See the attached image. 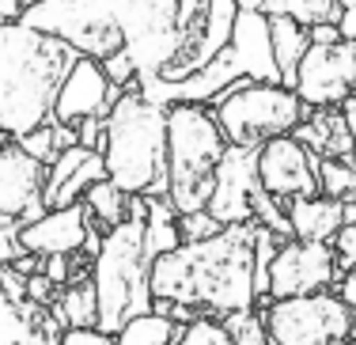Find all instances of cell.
Segmentation results:
<instances>
[{
    "label": "cell",
    "mask_w": 356,
    "mask_h": 345,
    "mask_svg": "<svg viewBox=\"0 0 356 345\" xmlns=\"http://www.w3.org/2000/svg\"><path fill=\"white\" fill-rule=\"evenodd\" d=\"M254 235L258 224H227L201 243H178L152 262V300L186 304L201 315L254 307Z\"/></svg>",
    "instance_id": "6da1fadb"
},
{
    "label": "cell",
    "mask_w": 356,
    "mask_h": 345,
    "mask_svg": "<svg viewBox=\"0 0 356 345\" xmlns=\"http://www.w3.org/2000/svg\"><path fill=\"white\" fill-rule=\"evenodd\" d=\"M72 54L61 38L42 35L27 23H0V133L8 141L54 122V103Z\"/></svg>",
    "instance_id": "7a4b0ae2"
},
{
    "label": "cell",
    "mask_w": 356,
    "mask_h": 345,
    "mask_svg": "<svg viewBox=\"0 0 356 345\" xmlns=\"http://www.w3.org/2000/svg\"><path fill=\"white\" fill-rule=\"evenodd\" d=\"M103 163L106 179L129 198L167 193V106L152 103L129 83L103 118Z\"/></svg>",
    "instance_id": "3957f363"
},
{
    "label": "cell",
    "mask_w": 356,
    "mask_h": 345,
    "mask_svg": "<svg viewBox=\"0 0 356 345\" xmlns=\"http://www.w3.org/2000/svg\"><path fill=\"white\" fill-rule=\"evenodd\" d=\"M243 80L281 83V72H277V61H273V46H269V15L250 12V8H239V19H235V31L227 38V46L220 49L205 69H197L193 77L175 80V83L144 77V80H137V88L159 106H171V103H205L209 106Z\"/></svg>",
    "instance_id": "277c9868"
},
{
    "label": "cell",
    "mask_w": 356,
    "mask_h": 345,
    "mask_svg": "<svg viewBox=\"0 0 356 345\" xmlns=\"http://www.w3.org/2000/svg\"><path fill=\"white\" fill-rule=\"evenodd\" d=\"M99 330L118 334L129 319L152 311V255L144 250V198H133L129 220L103 232L91 262Z\"/></svg>",
    "instance_id": "5b68a950"
},
{
    "label": "cell",
    "mask_w": 356,
    "mask_h": 345,
    "mask_svg": "<svg viewBox=\"0 0 356 345\" xmlns=\"http://www.w3.org/2000/svg\"><path fill=\"white\" fill-rule=\"evenodd\" d=\"M227 152L213 106L171 103L167 106V193L175 213H197L209 205L216 186V167Z\"/></svg>",
    "instance_id": "8992f818"
},
{
    "label": "cell",
    "mask_w": 356,
    "mask_h": 345,
    "mask_svg": "<svg viewBox=\"0 0 356 345\" xmlns=\"http://www.w3.org/2000/svg\"><path fill=\"white\" fill-rule=\"evenodd\" d=\"M213 114L224 129L227 145L258 148L273 137L296 133L307 122V103L284 83H258L243 80L213 103Z\"/></svg>",
    "instance_id": "52a82bcc"
},
{
    "label": "cell",
    "mask_w": 356,
    "mask_h": 345,
    "mask_svg": "<svg viewBox=\"0 0 356 345\" xmlns=\"http://www.w3.org/2000/svg\"><path fill=\"white\" fill-rule=\"evenodd\" d=\"M125 38L137 80L163 77V69L178 54V31H182V0H103Z\"/></svg>",
    "instance_id": "ba28073f"
},
{
    "label": "cell",
    "mask_w": 356,
    "mask_h": 345,
    "mask_svg": "<svg viewBox=\"0 0 356 345\" xmlns=\"http://www.w3.org/2000/svg\"><path fill=\"white\" fill-rule=\"evenodd\" d=\"M19 23L61 38L72 54L95 57V61H106L125 49V38L114 15L103 8V0H38V4L23 8Z\"/></svg>",
    "instance_id": "9c48e42d"
},
{
    "label": "cell",
    "mask_w": 356,
    "mask_h": 345,
    "mask_svg": "<svg viewBox=\"0 0 356 345\" xmlns=\"http://www.w3.org/2000/svg\"><path fill=\"white\" fill-rule=\"evenodd\" d=\"M266 330L273 345H322L334 338H353V311L337 300V292L273 300L266 304Z\"/></svg>",
    "instance_id": "30bf717a"
},
{
    "label": "cell",
    "mask_w": 356,
    "mask_h": 345,
    "mask_svg": "<svg viewBox=\"0 0 356 345\" xmlns=\"http://www.w3.org/2000/svg\"><path fill=\"white\" fill-rule=\"evenodd\" d=\"M292 91L307 103V111L345 106L356 95V42H311Z\"/></svg>",
    "instance_id": "8fae6325"
},
{
    "label": "cell",
    "mask_w": 356,
    "mask_h": 345,
    "mask_svg": "<svg viewBox=\"0 0 356 345\" xmlns=\"http://www.w3.org/2000/svg\"><path fill=\"white\" fill-rule=\"evenodd\" d=\"M341 266L330 243L311 239H281L273 262H269V300H292L326 292L337 281Z\"/></svg>",
    "instance_id": "7c38bea8"
},
{
    "label": "cell",
    "mask_w": 356,
    "mask_h": 345,
    "mask_svg": "<svg viewBox=\"0 0 356 345\" xmlns=\"http://www.w3.org/2000/svg\"><path fill=\"white\" fill-rule=\"evenodd\" d=\"M258 182L269 198L284 201V205L296 198H315V193H322L318 156L292 133L273 137L258 145Z\"/></svg>",
    "instance_id": "4fadbf2b"
},
{
    "label": "cell",
    "mask_w": 356,
    "mask_h": 345,
    "mask_svg": "<svg viewBox=\"0 0 356 345\" xmlns=\"http://www.w3.org/2000/svg\"><path fill=\"white\" fill-rule=\"evenodd\" d=\"M99 243H103V235L95 232V220H91L83 201L65 205V209H46L38 220H31L19 228V247L31 250V255H38V258L80 255V250H91V255H95Z\"/></svg>",
    "instance_id": "5bb4252c"
},
{
    "label": "cell",
    "mask_w": 356,
    "mask_h": 345,
    "mask_svg": "<svg viewBox=\"0 0 356 345\" xmlns=\"http://www.w3.org/2000/svg\"><path fill=\"white\" fill-rule=\"evenodd\" d=\"M261 193L258 182V148L227 145L224 159L216 167V186L209 198V213L220 224H254V198Z\"/></svg>",
    "instance_id": "9a60e30c"
},
{
    "label": "cell",
    "mask_w": 356,
    "mask_h": 345,
    "mask_svg": "<svg viewBox=\"0 0 356 345\" xmlns=\"http://www.w3.org/2000/svg\"><path fill=\"white\" fill-rule=\"evenodd\" d=\"M122 91L125 88H118V83L106 77L103 61H95V57H76L72 69L65 72V80H61V91H57L54 122L80 125V122H88V118H106Z\"/></svg>",
    "instance_id": "2e32d148"
},
{
    "label": "cell",
    "mask_w": 356,
    "mask_h": 345,
    "mask_svg": "<svg viewBox=\"0 0 356 345\" xmlns=\"http://www.w3.org/2000/svg\"><path fill=\"white\" fill-rule=\"evenodd\" d=\"M46 163L35 159L19 141L0 145V213L15 216L19 224H31L46 213Z\"/></svg>",
    "instance_id": "e0dca14e"
},
{
    "label": "cell",
    "mask_w": 356,
    "mask_h": 345,
    "mask_svg": "<svg viewBox=\"0 0 356 345\" xmlns=\"http://www.w3.org/2000/svg\"><path fill=\"white\" fill-rule=\"evenodd\" d=\"M99 179H106L103 152L72 145V148H65V152H57V159L46 167V190H42V201H46V209L76 205V201H83L88 186H95Z\"/></svg>",
    "instance_id": "ac0fdd59"
},
{
    "label": "cell",
    "mask_w": 356,
    "mask_h": 345,
    "mask_svg": "<svg viewBox=\"0 0 356 345\" xmlns=\"http://www.w3.org/2000/svg\"><path fill=\"white\" fill-rule=\"evenodd\" d=\"M284 213H288L292 239L330 243V239L337 235V228L345 224V201H341V198H326V193H315V198H296V201H288Z\"/></svg>",
    "instance_id": "d6986e66"
},
{
    "label": "cell",
    "mask_w": 356,
    "mask_h": 345,
    "mask_svg": "<svg viewBox=\"0 0 356 345\" xmlns=\"http://www.w3.org/2000/svg\"><path fill=\"white\" fill-rule=\"evenodd\" d=\"M269 46H273V61L281 72L284 88H296V72H300L303 54L311 49V31L292 15H269Z\"/></svg>",
    "instance_id": "ffe728a7"
},
{
    "label": "cell",
    "mask_w": 356,
    "mask_h": 345,
    "mask_svg": "<svg viewBox=\"0 0 356 345\" xmlns=\"http://www.w3.org/2000/svg\"><path fill=\"white\" fill-rule=\"evenodd\" d=\"M292 137H300L303 145H307L311 152H318L322 159H345V156L353 152L349 122L337 114V106H326V111H318V118L303 122L300 129L292 133Z\"/></svg>",
    "instance_id": "44dd1931"
},
{
    "label": "cell",
    "mask_w": 356,
    "mask_h": 345,
    "mask_svg": "<svg viewBox=\"0 0 356 345\" xmlns=\"http://www.w3.org/2000/svg\"><path fill=\"white\" fill-rule=\"evenodd\" d=\"M49 315L61 323V330L69 326H99V300L91 281H69L61 284V292L49 304Z\"/></svg>",
    "instance_id": "7402d4cb"
},
{
    "label": "cell",
    "mask_w": 356,
    "mask_h": 345,
    "mask_svg": "<svg viewBox=\"0 0 356 345\" xmlns=\"http://www.w3.org/2000/svg\"><path fill=\"white\" fill-rule=\"evenodd\" d=\"M83 205H88L91 220H95L103 232H110V228H118L122 220H129L133 198L122 186H114L110 179H99L95 186H88V193H83Z\"/></svg>",
    "instance_id": "603a6c76"
},
{
    "label": "cell",
    "mask_w": 356,
    "mask_h": 345,
    "mask_svg": "<svg viewBox=\"0 0 356 345\" xmlns=\"http://www.w3.org/2000/svg\"><path fill=\"white\" fill-rule=\"evenodd\" d=\"M178 330H182V326L171 323L167 315L144 311V315L129 319V323L114 334V342L118 345H175L178 342Z\"/></svg>",
    "instance_id": "cb8c5ba5"
},
{
    "label": "cell",
    "mask_w": 356,
    "mask_h": 345,
    "mask_svg": "<svg viewBox=\"0 0 356 345\" xmlns=\"http://www.w3.org/2000/svg\"><path fill=\"white\" fill-rule=\"evenodd\" d=\"M220 323L227 326L235 345H273L269 342V330H266V315L254 307H243V311H227Z\"/></svg>",
    "instance_id": "d4e9b609"
},
{
    "label": "cell",
    "mask_w": 356,
    "mask_h": 345,
    "mask_svg": "<svg viewBox=\"0 0 356 345\" xmlns=\"http://www.w3.org/2000/svg\"><path fill=\"white\" fill-rule=\"evenodd\" d=\"M175 345H235V342H232V334H227V326L220 323V319L197 315L193 323H186L182 330H178Z\"/></svg>",
    "instance_id": "484cf974"
},
{
    "label": "cell",
    "mask_w": 356,
    "mask_h": 345,
    "mask_svg": "<svg viewBox=\"0 0 356 345\" xmlns=\"http://www.w3.org/2000/svg\"><path fill=\"white\" fill-rule=\"evenodd\" d=\"M318 186L326 198H341L356 186V171L345 159H318Z\"/></svg>",
    "instance_id": "4316f807"
},
{
    "label": "cell",
    "mask_w": 356,
    "mask_h": 345,
    "mask_svg": "<svg viewBox=\"0 0 356 345\" xmlns=\"http://www.w3.org/2000/svg\"><path fill=\"white\" fill-rule=\"evenodd\" d=\"M284 15L300 19L303 27H315V23H337L341 8H337V0H288Z\"/></svg>",
    "instance_id": "83f0119b"
},
{
    "label": "cell",
    "mask_w": 356,
    "mask_h": 345,
    "mask_svg": "<svg viewBox=\"0 0 356 345\" xmlns=\"http://www.w3.org/2000/svg\"><path fill=\"white\" fill-rule=\"evenodd\" d=\"M19 145L27 148L35 159H42V163H54L57 152H61V145H57V125L54 122H46V125H38V129H31L27 137H19Z\"/></svg>",
    "instance_id": "f1b7e54d"
},
{
    "label": "cell",
    "mask_w": 356,
    "mask_h": 345,
    "mask_svg": "<svg viewBox=\"0 0 356 345\" xmlns=\"http://www.w3.org/2000/svg\"><path fill=\"white\" fill-rule=\"evenodd\" d=\"M220 228H224V224H220L209 209L178 216V235H182V243H201V239H209V235H216Z\"/></svg>",
    "instance_id": "f546056e"
},
{
    "label": "cell",
    "mask_w": 356,
    "mask_h": 345,
    "mask_svg": "<svg viewBox=\"0 0 356 345\" xmlns=\"http://www.w3.org/2000/svg\"><path fill=\"white\" fill-rule=\"evenodd\" d=\"M19 228H23V224L15 220V216L0 213V266L15 262V258L23 255V247H19Z\"/></svg>",
    "instance_id": "4dcf8cb0"
},
{
    "label": "cell",
    "mask_w": 356,
    "mask_h": 345,
    "mask_svg": "<svg viewBox=\"0 0 356 345\" xmlns=\"http://www.w3.org/2000/svg\"><path fill=\"white\" fill-rule=\"evenodd\" d=\"M330 247H334V255H337V266H341V269H356V220L341 224L337 235L330 239Z\"/></svg>",
    "instance_id": "1f68e13d"
},
{
    "label": "cell",
    "mask_w": 356,
    "mask_h": 345,
    "mask_svg": "<svg viewBox=\"0 0 356 345\" xmlns=\"http://www.w3.org/2000/svg\"><path fill=\"white\" fill-rule=\"evenodd\" d=\"M61 345H118L114 334H103L99 326H69L61 334Z\"/></svg>",
    "instance_id": "d6a6232c"
},
{
    "label": "cell",
    "mask_w": 356,
    "mask_h": 345,
    "mask_svg": "<svg viewBox=\"0 0 356 345\" xmlns=\"http://www.w3.org/2000/svg\"><path fill=\"white\" fill-rule=\"evenodd\" d=\"M42 273H46L54 284L76 281V273H72V255H49V258H42Z\"/></svg>",
    "instance_id": "836d02e7"
},
{
    "label": "cell",
    "mask_w": 356,
    "mask_h": 345,
    "mask_svg": "<svg viewBox=\"0 0 356 345\" xmlns=\"http://www.w3.org/2000/svg\"><path fill=\"white\" fill-rule=\"evenodd\" d=\"M337 300H341V304L356 315V269H345L341 284H337Z\"/></svg>",
    "instance_id": "e575fe53"
},
{
    "label": "cell",
    "mask_w": 356,
    "mask_h": 345,
    "mask_svg": "<svg viewBox=\"0 0 356 345\" xmlns=\"http://www.w3.org/2000/svg\"><path fill=\"white\" fill-rule=\"evenodd\" d=\"M239 8H250V12H261V15H284L288 0H239Z\"/></svg>",
    "instance_id": "d590c367"
},
{
    "label": "cell",
    "mask_w": 356,
    "mask_h": 345,
    "mask_svg": "<svg viewBox=\"0 0 356 345\" xmlns=\"http://www.w3.org/2000/svg\"><path fill=\"white\" fill-rule=\"evenodd\" d=\"M337 31H341V38H345V42H356V8H341Z\"/></svg>",
    "instance_id": "8d00e7d4"
},
{
    "label": "cell",
    "mask_w": 356,
    "mask_h": 345,
    "mask_svg": "<svg viewBox=\"0 0 356 345\" xmlns=\"http://www.w3.org/2000/svg\"><path fill=\"white\" fill-rule=\"evenodd\" d=\"M311 31V42H337L341 38V31H337V23H315Z\"/></svg>",
    "instance_id": "74e56055"
},
{
    "label": "cell",
    "mask_w": 356,
    "mask_h": 345,
    "mask_svg": "<svg viewBox=\"0 0 356 345\" xmlns=\"http://www.w3.org/2000/svg\"><path fill=\"white\" fill-rule=\"evenodd\" d=\"M23 15V0H0V23H15Z\"/></svg>",
    "instance_id": "f35d334b"
},
{
    "label": "cell",
    "mask_w": 356,
    "mask_h": 345,
    "mask_svg": "<svg viewBox=\"0 0 356 345\" xmlns=\"http://www.w3.org/2000/svg\"><path fill=\"white\" fill-rule=\"evenodd\" d=\"M322 345H356V338H334V342H322Z\"/></svg>",
    "instance_id": "ab89813d"
},
{
    "label": "cell",
    "mask_w": 356,
    "mask_h": 345,
    "mask_svg": "<svg viewBox=\"0 0 356 345\" xmlns=\"http://www.w3.org/2000/svg\"><path fill=\"white\" fill-rule=\"evenodd\" d=\"M337 8H356V0H337Z\"/></svg>",
    "instance_id": "60d3db41"
},
{
    "label": "cell",
    "mask_w": 356,
    "mask_h": 345,
    "mask_svg": "<svg viewBox=\"0 0 356 345\" xmlns=\"http://www.w3.org/2000/svg\"><path fill=\"white\" fill-rule=\"evenodd\" d=\"M31 4H38V0H23V8H31Z\"/></svg>",
    "instance_id": "b9f144b4"
}]
</instances>
